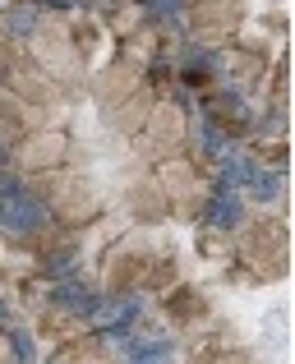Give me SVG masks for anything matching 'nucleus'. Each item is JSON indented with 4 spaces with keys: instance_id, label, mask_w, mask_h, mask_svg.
<instances>
[{
    "instance_id": "f257e3e1",
    "label": "nucleus",
    "mask_w": 295,
    "mask_h": 364,
    "mask_svg": "<svg viewBox=\"0 0 295 364\" xmlns=\"http://www.w3.org/2000/svg\"><path fill=\"white\" fill-rule=\"evenodd\" d=\"M42 222H51V208L42 203V194L23 176L0 171V231L9 240H28Z\"/></svg>"
},
{
    "instance_id": "f03ea898",
    "label": "nucleus",
    "mask_w": 295,
    "mask_h": 364,
    "mask_svg": "<svg viewBox=\"0 0 295 364\" xmlns=\"http://www.w3.org/2000/svg\"><path fill=\"white\" fill-rule=\"evenodd\" d=\"M28 60L55 83L79 79V70H83V55H79V46H74V33H65L60 23H46V18L28 33Z\"/></svg>"
},
{
    "instance_id": "7ed1b4c3",
    "label": "nucleus",
    "mask_w": 295,
    "mask_h": 364,
    "mask_svg": "<svg viewBox=\"0 0 295 364\" xmlns=\"http://www.w3.org/2000/svg\"><path fill=\"white\" fill-rule=\"evenodd\" d=\"M240 258L259 277H281L286 272V226L277 217H245L240 222Z\"/></svg>"
},
{
    "instance_id": "20e7f679",
    "label": "nucleus",
    "mask_w": 295,
    "mask_h": 364,
    "mask_svg": "<svg viewBox=\"0 0 295 364\" xmlns=\"http://www.w3.org/2000/svg\"><path fill=\"white\" fill-rule=\"evenodd\" d=\"M240 23H245V0H189L185 5L189 42H198V46L231 42Z\"/></svg>"
},
{
    "instance_id": "39448f33",
    "label": "nucleus",
    "mask_w": 295,
    "mask_h": 364,
    "mask_svg": "<svg viewBox=\"0 0 295 364\" xmlns=\"http://www.w3.org/2000/svg\"><path fill=\"white\" fill-rule=\"evenodd\" d=\"M70 161V134L55 129V124H42V129L23 134L14 148V166L23 176H42V171H60Z\"/></svg>"
},
{
    "instance_id": "423d86ee",
    "label": "nucleus",
    "mask_w": 295,
    "mask_h": 364,
    "mask_svg": "<svg viewBox=\"0 0 295 364\" xmlns=\"http://www.w3.org/2000/svg\"><path fill=\"white\" fill-rule=\"evenodd\" d=\"M189 111L185 107H152V116L139 129V152H152V157H176V148H185V134H189Z\"/></svg>"
},
{
    "instance_id": "0eeeda50",
    "label": "nucleus",
    "mask_w": 295,
    "mask_h": 364,
    "mask_svg": "<svg viewBox=\"0 0 295 364\" xmlns=\"http://www.w3.org/2000/svg\"><path fill=\"white\" fill-rule=\"evenodd\" d=\"M157 189L166 194V208H189L198 213L208 198V185L198 180V171L185 157H161L157 161Z\"/></svg>"
},
{
    "instance_id": "6e6552de",
    "label": "nucleus",
    "mask_w": 295,
    "mask_h": 364,
    "mask_svg": "<svg viewBox=\"0 0 295 364\" xmlns=\"http://www.w3.org/2000/svg\"><path fill=\"white\" fill-rule=\"evenodd\" d=\"M134 88H144V70L129 65V60H116V65H107L102 74H92V97L102 102V111H111L116 102H125Z\"/></svg>"
},
{
    "instance_id": "1a4fd4ad",
    "label": "nucleus",
    "mask_w": 295,
    "mask_h": 364,
    "mask_svg": "<svg viewBox=\"0 0 295 364\" xmlns=\"http://www.w3.org/2000/svg\"><path fill=\"white\" fill-rule=\"evenodd\" d=\"M245 217H250V213H245L240 189H213V185H208V198H203V226H217V231L235 235Z\"/></svg>"
},
{
    "instance_id": "9d476101",
    "label": "nucleus",
    "mask_w": 295,
    "mask_h": 364,
    "mask_svg": "<svg viewBox=\"0 0 295 364\" xmlns=\"http://www.w3.org/2000/svg\"><path fill=\"white\" fill-rule=\"evenodd\" d=\"M152 107H157V92L144 83V88H134L125 102H116V107L107 111V124H111V129H120V134H139V129H144V120L152 116Z\"/></svg>"
},
{
    "instance_id": "9b49d317",
    "label": "nucleus",
    "mask_w": 295,
    "mask_h": 364,
    "mask_svg": "<svg viewBox=\"0 0 295 364\" xmlns=\"http://www.w3.org/2000/svg\"><path fill=\"white\" fill-rule=\"evenodd\" d=\"M107 28H111V37H134L139 28H148V9H144V0H116V5L107 9Z\"/></svg>"
},
{
    "instance_id": "f8f14e48",
    "label": "nucleus",
    "mask_w": 295,
    "mask_h": 364,
    "mask_svg": "<svg viewBox=\"0 0 295 364\" xmlns=\"http://www.w3.org/2000/svg\"><path fill=\"white\" fill-rule=\"evenodd\" d=\"M97 300H102V295H97V291H88L83 282H65V286H55V295H51L55 309H65V314H83V318H92Z\"/></svg>"
},
{
    "instance_id": "ddd939ff",
    "label": "nucleus",
    "mask_w": 295,
    "mask_h": 364,
    "mask_svg": "<svg viewBox=\"0 0 295 364\" xmlns=\"http://www.w3.org/2000/svg\"><path fill=\"white\" fill-rule=\"evenodd\" d=\"M134 213L144 217V222H157V217L171 213V208H166V194L157 189V180H148V185L134 189Z\"/></svg>"
},
{
    "instance_id": "4468645a",
    "label": "nucleus",
    "mask_w": 295,
    "mask_h": 364,
    "mask_svg": "<svg viewBox=\"0 0 295 364\" xmlns=\"http://www.w3.org/2000/svg\"><path fill=\"white\" fill-rule=\"evenodd\" d=\"M198 249H203V258H222L226 263V254H231V235L226 231H217V226H203V231H198Z\"/></svg>"
},
{
    "instance_id": "2eb2a0df",
    "label": "nucleus",
    "mask_w": 295,
    "mask_h": 364,
    "mask_svg": "<svg viewBox=\"0 0 295 364\" xmlns=\"http://www.w3.org/2000/svg\"><path fill=\"white\" fill-rule=\"evenodd\" d=\"M5 341H9V364H37V350H33L28 328H9Z\"/></svg>"
},
{
    "instance_id": "dca6fc26",
    "label": "nucleus",
    "mask_w": 295,
    "mask_h": 364,
    "mask_svg": "<svg viewBox=\"0 0 295 364\" xmlns=\"http://www.w3.org/2000/svg\"><path fill=\"white\" fill-rule=\"evenodd\" d=\"M0 364H9V341H5V332H0Z\"/></svg>"
},
{
    "instance_id": "f3484780",
    "label": "nucleus",
    "mask_w": 295,
    "mask_h": 364,
    "mask_svg": "<svg viewBox=\"0 0 295 364\" xmlns=\"http://www.w3.org/2000/svg\"><path fill=\"white\" fill-rule=\"evenodd\" d=\"M5 323H9V304L0 300V328H5Z\"/></svg>"
},
{
    "instance_id": "a211bd4d",
    "label": "nucleus",
    "mask_w": 295,
    "mask_h": 364,
    "mask_svg": "<svg viewBox=\"0 0 295 364\" xmlns=\"http://www.w3.org/2000/svg\"><path fill=\"white\" fill-rule=\"evenodd\" d=\"M0 5H5V0H0Z\"/></svg>"
}]
</instances>
